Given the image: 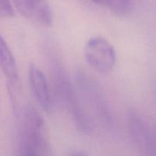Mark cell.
Listing matches in <instances>:
<instances>
[{"instance_id":"7","label":"cell","mask_w":156,"mask_h":156,"mask_svg":"<svg viewBox=\"0 0 156 156\" xmlns=\"http://www.w3.org/2000/svg\"><path fill=\"white\" fill-rule=\"evenodd\" d=\"M0 67L7 79L11 98L16 109L17 94L19 86V76L14 55L10 47L0 34Z\"/></svg>"},{"instance_id":"5","label":"cell","mask_w":156,"mask_h":156,"mask_svg":"<svg viewBox=\"0 0 156 156\" xmlns=\"http://www.w3.org/2000/svg\"><path fill=\"white\" fill-rule=\"evenodd\" d=\"M18 13L32 24L50 27L53 22V12L47 0H12Z\"/></svg>"},{"instance_id":"1","label":"cell","mask_w":156,"mask_h":156,"mask_svg":"<svg viewBox=\"0 0 156 156\" xmlns=\"http://www.w3.org/2000/svg\"><path fill=\"white\" fill-rule=\"evenodd\" d=\"M51 86L53 97L68 110L78 130L85 134L92 132L93 120L84 108L76 86L56 56L53 57L51 62Z\"/></svg>"},{"instance_id":"9","label":"cell","mask_w":156,"mask_h":156,"mask_svg":"<svg viewBox=\"0 0 156 156\" xmlns=\"http://www.w3.org/2000/svg\"><path fill=\"white\" fill-rule=\"evenodd\" d=\"M15 15V7L11 0H0V17L11 18Z\"/></svg>"},{"instance_id":"11","label":"cell","mask_w":156,"mask_h":156,"mask_svg":"<svg viewBox=\"0 0 156 156\" xmlns=\"http://www.w3.org/2000/svg\"><path fill=\"white\" fill-rule=\"evenodd\" d=\"M90 1H91L93 3H94V4H96V5L105 6L107 0H90Z\"/></svg>"},{"instance_id":"10","label":"cell","mask_w":156,"mask_h":156,"mask_svg":"<svg viewBox=\"0 0 156 156\" xmlns=\"http://www.w3.org/2000/svg\"><path fill=\"white\" fill-rule=\"evenodd\" d=\"M69 156H89L88 153H86L84 151H76V152L72 153Z\"/></svg>"},{"instance_id":"4","label":"cell","mask_w":156,"mask_h":156,"mask_svg":"<svg viewBox=\"0 0 156 156\" xmlns=\"http://www.w3.org/2000/svg\"><path fill=\"white\" fill-rule=\"evenodd\" d=\"M84 56L88 66L101 74L111 73L117 61L114 46L102 37H93L87 41L84 47Z\"/></svg>"},{"instance_id":"6","label":"cell","mask_w":156,"mask_h":156,"mask_svg":"<svg viewBox=\"0 0 156 156\" xmlns=\"http://www.w3.org/2000/svg\"><path fill=\"white\" fill-rule=\"evenodd\" d=\"M28 79L32 94L38 105L46 113H50L53 108V94L44 73L31 64L29 66Z\"/></svg>"},{"instance_id":"3","label":"cell","mask_w":156,"mask_h":156,"mask_svg":"<svg viewBox=\"0 0 156 156\" xmlns=\"http://www.w3.org/2000/svg\"><path fill=\"white\" fill-rule=\"evenodd\" d=\"M75 86L81 100L86 103L99 121L106 124L113 122L111 109L98 82L88 73L79 69L75 76Z\"/></svg>"},{"instance_id":"8","label":"cell","mask_w":156,"mask_h":156,"mask_svg":"<svg viewBox=\"0 0 156 156\" xmlns=\"http://www.w3.org/2000/svg\"><path fill=\"white\" fill-rule=\"evenodd\" d=\"M134 0H107L106 6L114 15L120 17L126 16L132 12Z\"/></svg>"},{"instance_id":"2","label":"cell","mask_w":156,"mask_h":156,"mask_svg":"<svg viewBox=\"0 0 156 156\" xmlns=\"http://www.w3.org/2000/svg\"><path fill=\"white\" fill-rule=\"evenodd\" d=\"M17 156H51L44 117L30 105L23 114Z\"/></svg>"}]
</instances>
